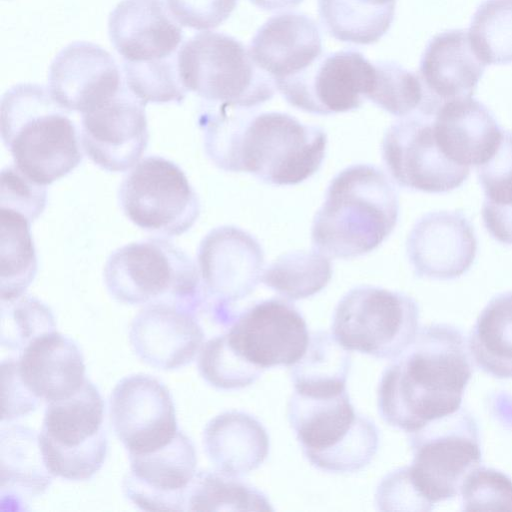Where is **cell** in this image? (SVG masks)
I'll list each match as a JSON object with an SVG mask.
<instances>
[{"mask_svg":"<svg viewBox=\"0 0 512 512\" xmlns=\"http://www.w3.org/2000/svg\"><path fill=\"white\" fill-rule=\"evenodd\" d=\"M209 103L199 116L204 150L227 172L250 173L272 185H296L320 168L327 134L282 112Z\"/></svg>","mask_w":512,"mask_h":512,"instance_id":"1","label":"cell"},{"mask_svg":"<svg viewBox=\"0 0 512 512\" xmlns=\"http://www.w3.org/2000/svg\"><path fill=\"white\" fill-rule=\"evenodd\" d=\"M463 334L436 323L418 330L413 342L382 373L378 411L407 433L461 408L473 366Z\"/></svg>","mask_w":512,"mask_h":512,"instance_id":"2","label":"cell"},{"mask_svg":"<svg viewBox=\"0 0 512 512\" xmlns=\"http://www.w3.org/2000/svg\"><path fill=\"white\" fill-rule=\"evenodd\" d=\"M398 216V193L389 177L374 165L348 166L333 177L315 214L313 249L329 258L365 255L386 240Z\"/></svg>","mask_w":512,"mask_h":512,"instance_id":"3","label":"cell"},{"mask_svg":"<svg viewBox=\"0 0 512 512\" xmlns=\"http://www.w3.org/2000/svg\"><path fill=\"white\" fill-rule=\"evenodd\" d=\"M69 113L39 84H16L2 95L3 144L14 165L39 185L66 176L82 161L79 137Z\"/></svg>","mask_w":512,"mask_h":512,"instance_id":"4","label":"cell"},{"mask_svg":"<svg viewBox=\"0 0 512 512\" xmlns=\"http://www.w3.org/2000/svg\"><path fill=\"white\" fill-rule=\"evenodd\" d=\"M104 282L118 302L170 303L193 314L204 311L197 265L172 242L151 238L114 250L104 266Z\"/></svg>","mask_w":512,"mask_h":512,"instance_id":"5","label":"cell"},{"mask_svg":"<svg viewBox=\"0 0 512 512\" xmlns=\"http://www.w3.org/2000/svg\"><path fill=\"white\" fill-rule=\"evenodd\" d=\"M287 416L304 456L319 470L356 472L367 466L378 450V429L355 411L347 390L319 397L294 391Z\"/></svg>","mask_w":512,"mask_h":512,"instance_id":"6","label":"cell"},{"mask_svg":"<svg viewBox=\"0 0 512 512\" xmlns=\"http://www.w3.org/2000/svg\"><path fill=\"white\" fill-rule=\"evenodd\" d=\"M182 84L209 103L253 109L276 91L273 79L253 61L249 49L236 38L201 32L178 51Z\"/></svg>","mask_w":512,"mask_h":512,"instance_id":"7","label":"cell"},{"mask_svg":"<svg viewBox=\"0 0 512 512\" xmlns=\"http://www.w3.org/2000/svg\"><path fill=\"white\" fill-rule=\"evenodd\" d=\"M103 420L104 402L88 379L70 397L47 403L39 446L53 476L84 481L99 471L107 454Z\"/></svg>","mask_w":512,"mask_h":512,"instance_id":"8","label":"cell"},{"mask_svg":"<svg viewBox=\"0 0 512 512\" xmlns=\"http://www.w3.org/2000/svg\"><path fill=\"white\" fill-rule=\"evenodd\" d=\"M419 307L409 295L362 285L338 302L332 318L335 339L348 351L393 360L415 339Z\"/></svg>","mask_w":512,"mask_h":512,"instance_id":"9","label":"cell"},{"mask_svg":"<svg viewBox=\"0 0 512 512\" xmlns=\"http://www.w3.org/2000/svg\"><path fill=\"white\" fill-rule=\"evenodd\" d=\"M409 442L410 478L433 508L459 494L467 476L481 463L479 428L464 408L409 433Z\"/></svg>","mask_w":512,"mask_h":512,"instance_id":"10","label":"cell"},{"mask_svg":"<svg viewBox=\"0 0 512 512\" xmlns=\"http://www.w3.org/2000/svg\"><path fill=\"white\" fill-rule=\"evenodd\" d=\"M118 200L134 225L168 237L187 232L201 210L199 197L184 171L156 155L134 165L119 187Z\"/></svg>","mask_w":512,"mask_h":512,"instance_id":"11","label":"cell"},{"mask_svg":"<svg viewBox=\"0 0 512 512\" xmlns=\"http://www.w3.org/2000/svg\"><path fill=\"white\" fill-rule=\"evenodd\" d=\"M196 261L204 311L217 323L231 325L239 314L234 305L261 281L264 252L260 243L239 227L219 226L201 240Z\"/></svg>","mask_w":512,"mask_h":512,"instance_id":"12","label":"cell"},{"mask_svg":"<svg viewBox=\"0 0 512 512\" xmlns=\"http://www.w3.org/2000/svg\"><path fill=\"white\" fill-rule=\"evenodd\" d=\"M382 158L401 187L446 193L461 186L470 168L450 161L437 145L432 117L414 113L394 122L382 140Z\"/></svg>","mask_w":512,"mask_h":512,"instance_id":"13","label":"cell"},{"mask_svg":"<svg viewBox=\"0 0 512 512\" xmlns=\"http://www.w3.org/2000/svg\"><path fill=\"white\" fill-rule=\"evenodd\" d=\"M375 77V63L349 49L322 55L302 74L276 84V89L302 111L329 115L361 107L372 92Z\"/></svg>","mask_w":512,"mask_h":512,"instance_id":"14","label":"cell"},{"mask_svg":"<svg viewBox=\"0 0 512 512\" xmlns=\"http://www.w3.org/2000/svg\"><path fill=\"white\" fill-rule=\"evenodd\" d=\"M231 347L261 368L292 366L305 353L310 335L299 310L270 298L240 312L226 333Z\"/></svg>","mask_w":512,"mask_h":512,"instance_id":"15","label":"cell"},{"mask_svg":"<svg viewBox=\"0 0 512 512\" xmlns=\"http://www.w3.org/2000/svg\"><path fill=\"white\" fill-rule=\"evenodd\" d=\"M145 106L125 84L113 97L81 113L82 147L97 166L124 172L140 160L149 140Z\"/></svg>","mask_w":512,"mask_h":512,"instance_id":"16","label":"cell"},{"mask_svg":"<svg viewBox=\"0 0 512 512\" xmlns=\"http://www.w3.org/2000/svg\"><path fill=\"white\" fill-rule=\"evenodd\" d=\"M110 420L129 454L161 448L179 431L169 390L146 374L130 375L116 384L110 398Z\"/></svg>","mask_w":512,"mask_h":512,"instance_id":"17","label":"cell"},{"mask_svg":"<svg viewBox=\"0 0 512 512\" xmlns=\"http://www.w3.org/2000/svg\"><path fill=\"white\" fill-rule=\"evenodd\" d=\"M130 472L124 495L146 511L186 510V491L196 474L197 457L191 440L180 430L167 445L149 453L129 454Z\"/></svg>","mask_w":512,"mask_h":512,"instance_id":"18","label":"cell"},{"mask_svg":"<svg viewBox=\"0 0 512 512\" xmlns=\"http://www.w3.org/2000/svg\"><path fill=\"white\" fill-rule=\"evenodd\" d=\"M406 252L417 277L451 280L472 266L477 239L462 211H434L415 222L407 238Z\"/></svg>","mask_w":512,"mask_h":512,"instance_id":"19","label":"cell"},{"mask_svg":"<svg viewBox=\"0 0 512 512\" xmlns=\"http://www.w3.org/2000/svg\"><path fill=\"white\" fill-rule=\"evenodd\" d=\"M126 84L114 57L91 42L64 47L49 68L52 97L68 111L83 113L116 95Z\"/></svg>","mask_w":512,"mask_h":512,"instance_id":"20","label":"cell"},{"mask_svg":"<svg viewBox=\"0 0 512 512\" xmlns=\"http://www.w3.org/2000/svg\"><path fill=\"white\" fill-rule=\"evenodd\" d=\"M485 67L467 30L436 34L428 41L419 63L424 100L417 112L433 117L444 103L472 97Z\"/></svg>","mask_w":512,"mask_h":512,"instance_id":"21","label":"cell"},{"mask_svg":"<svg viewBox=\"0 0 512 512\" xmlns=\"http://www.w3.org/2000/svg\"><path fill=\"white\" fill-rule=\"evenodd\" d=\"M204 332L196 315L164 302L147 304L132 320L129 341L146 364L174 370L189 364L199 353Z\"/></svg>","mask_w":512,"mask_h":512,"instance_id":"22","label":"cell"},{"mask_svg":"<svg viewBox=\"0 0 512 512\" xmlns=\"http://www.w3.org/2000/svg\"><path fill=\"white\" fill-rule=\"evenodd\" d=\"M163 0H121L108 19V34L124 62L144 63L178 55L182 29Z\"/></svg>","mask_w":512,"mask_h":512,"instance_id":"23","label":"cell"},{"mask_svg":"<svg viewBox=\"0 0 512 512\" xmlns=\"http://www.w3.org/2000/svg\"><path fill=\"white\" fill-rule=\"evenodd\" d=\"M256 65L278 83L294 78L323 55L316 22L300 13H282L268 19L249 46Z\"/></svg>","mask_w":512,"mask_h":512,"instance_id":"24","label":"cell"},{"mask_svg":"<svg viewBox=\"0 0 512 512\" xmlns=\"http://www.w3.org/2000/svg\"><path fill=\"white\" fill-rule=\"evenodd\" d=\"M432 125L442 153L469 168L488 161L503 135L492 112L473 97L444 103L432 117Z\"/></svg>","mask_w":512,"mask_h":512,"instance_id":"25","label":"cell"},{"mask_svg":"<svg viewBox=\"0 0 512 512\" xmlns=\"http://www.w3.org/2000/svg\"><path fill=\"white\" fill-rule=\"evenodd\" d=\"M20 352L17 366L21 380L41 401L68 398L86 380L81 350L57 331L37 337Z\"/></svg>","mask_w":512,"mask_h":512,"instance_id":"26","label":"cell"},{"mask_svg":"<svg viewBox=\"0 0 512 512\" xmlns=\"http://www.w3.org/2000/svg\"><path fill=\"white\" fill-rule=\"evenodd\" d=\"M205 452L215 468L234 477L257 469L269 454L264 426L243 411H226L212 418L203 432Z\"/></svg>","mask_w":512,"mask_h":512,"instance_id":"27","label":"cell"},{"mask_svg":"<svg viewBox=\"0 0 512 512\" xmlns=\"http://www.w3.org/2000/svg\"><path fill=\"white\" fill-rule=\"evenodd\" d=\"M0 488L8 503L41 496L52 482L39 446V434L33 429L12 425L1 430Z\"/></svg>","mask_w":512,"mask_h":512,"instance_id":"28","label":"cell"},{"mask_svg":"<svg viewBox=\"0 0 512 512\" xmlns=\"http://www.w3.org/2000/svg\"><path fill=\"white\" fill-rule=\"evenodd\" d=\"M467 344L481 370L495 378H512V291L500 293L487 303Z\"/></svg>","mask_w":512,"mask_h":512,"instance_id":"29","label":"cell"},{"mask_svg":"<svg viewBox=\"0 0 512 512\" xmlns=\"http://www.w3.org/2000/svg\"><path fill=\"white\" fill-rule=\"evenodd\" d=\"M351 356L326 331L310 335L303 356L291 366L290 377L295 392L307 396H333L346 390Z\"/></svg>","mask_w":512,"mask_h":512,"instance_id":"30","label":"cell"},{"mask_svg":"<svg viewBox=\"0 0 512 512\" xmlns=\"http://www.w3.org/2000/svg\"><path fill=\"white\" fill-rule=\"evenodd\" d=\"M396 5L371 0H318L320 21L335 39L358 45L378 42L390 29Z\"/></svg>","mask_w":512,"mask_h":512,"instance_id":"31","label":"cell"},{"mask_svg":"<svg viewBox=\"0 0 512 512\" xmlns=\"http://www.w3.org/2000/svg\"><path fill=\"white\" fill-rule=\"evenodd\" d=\"M477 172L485 195L484 226L495 240L512 245V132L503 131L496 152Z\"/></svg>","mask_w":512,"mask_h":512,"instance_id":"32","label":"cell"},{"mask_svg":"<svg viewBox=\"0 0 512 512\" xmlns=\"http://www.w3.org/2000/svg\"><path fill=\"white\" fill-rule=\"evenodd\" d=\"M1 299L24 294L34 280L38 261L31 235L32 221L23 213L1 207Z\"/></svg>","mask_w":512,"mask_h":512,"instance_id":"33","label":"cell"},{"mask_svg":"<svg viewBox=\"0 0 512 512\" xmlns=\"http://www.w3.org/2000/svg\"><path fill=\"white\" fill-rule=\"evenodd\" d=\"M187 511H273L258 489L219 470L196 472L186 491Z\"/></svg>","mask_w":512,"mask_h":512,"instance_id":"34","label":"cell"},{"mask_svg":"<svg viewBox=\"0 0 512 512\" xmlns=\"http://www.w3.org/2000/svg\"><path fill=\"white\" fill-rule=\"evenodd\" d=\"M331 277L329 257L313 249L280 255L264 268L261 281L289 300H300L320 292Z\"/></svg>","mask_w":512,"mask_h":512,"instance_id":"35","label":"cell"},{"mask_svg":"<svg viewBox=\"0 0 512 512\" xmlns=\"http://www.w3.org/2000/svg\"><path fill=\"white\" fill-rule=\"evenodd\" d=\"M471 44L486 65L512 63V0H484L468 30Z\"/></svg>","mask_w":512,"mask_h":512,"instance_id":"36","label":"cell"},{"mask_svg":"<svg viewBox=\"0 0 512 512\" xmlns=\"http://www.w3.org/2000/svg\"><path fill=\"white\" fill-rule=\"evenodd\" d=\"M198 371L211 386L222 390L242 389L253 384L263 369L238 354L226 334L204 343L197 359Z\"/></svg>","mask_w":512,"mask_h":512,"instance_id":"37","label":"cell"},{"mask_svg":"<svg viewBox=\"0 0 512 512\" xmlns=\"http://www.w3.org/2000/svg\"><path fill=\"white\" fill-rule=\"evenodd\" d=\"M56 331L51 309L39 299L21 295L1 299V344L22 351L37 337Z\"/></svg>","mask_w":512,"mask_h":512,"instance_id":"38","label":"cell"},{"mask_svg":"<svg viewBox=\"0 0 512 512\" xmlns=\"http://www.w3.org/2000/svg\"><path fill=\"white\" fill-rule=\"evenodd\" d=\"M375 67V83L368 100L397 117L416 113L424 100L419 75L392 61L375 62Z\"/></svg>","mask_w":512,"mask_h":512,"instance_id":"39","label":"cell"},{"mask_svg":"<svg viewBox=\"0 0 512 512\" xmlns=\"http://www.w3.org/2000/svg\"><path fill=\"white\" fill-rule=\"evenodd\" d=\"M123 74L129 89L146 104L181 103L188 92L179 75L178 55L144 63L123 61Z\"/></svg>","mask_w":512,"mask_h":512,"instance_id":"40","label":"cell"},{"mask_svg":"<svg viewBox=\"0 0 512 512\" xmlns=\"http://www.w3.org/2000/svg\"><path fill=\"white\" fill-rule=\"evenodd\" d=\"M459 493L464 511H512V479L496 469L478 466Z\"/></svg>","mask_w":512,"mask_h":512,"instance_id":"41","label":"cell"},{"mask_svg":"<svg viewBox=\"0 0 512 512\" xmlns=\"http://www.w3.org/2000/svg\"><path fill=\"white\" fill-rule=\"evenodd\" d=\"M1 207L25 214L32 222L43 212L47 191L27 178L14 164L1 172Z\"/></svg>","mask_w":512,"mask_h":512,"instance_id":"42","label":"cell"},{"mask_svg":"<svg viewBox=\"0 0 512 512\" xmlns=\"http://www.w3.org/2000/svg\"><path fill=\"white\" fill-rule=\"evenodd\" d=\"M375 503L381 511L433 509L414 486L408 466L390 472L381 480L376 490Z\"/></svg>","mask_w":512,"mask_h":512,"instance_id":"43","label":"cell"},{"mask_svg":"<svg viewBox=\"0 0 512 512\" xmlns=\"http://www.w3.org/2000/svg\"><path fill=\"white\" fill-rule=\"evenodd\" d=\"M173 17L185 27L207 30L229 18L238 0H166Z\"/></svg>","mask_w":512,"mask_h":512,"instance_id":"44","label":"cell"},{"mask_svg":"<svg viewBox=\"0 0 512 512\" xmlns=\"http://www.w3.org/2000/svg\"><path fill=\"white\" fill-rule=\"evenodd\" d=\"M1 382L2 422L24 416L36 410L40 405L41 400L35 397L21 380L17 360L7 359L2 361Z\"/></svg>","mask_w":512,"mask_h":512,"instance_id":"45","label":"cell"},{"mask_svg":"<svg viewBox=\"0 0 512 512\" xmlns=\"http://www.w3.org/2000/svg\"><path fill=\"white\" fill-rule=\"evenodd\" d=\"M303 0H250L252 4L266 11H277L296 7Z\"/></svg>","mask_w":512,"mask_h":512,"instance_id":"46","label":"cell"}]
</instances>
